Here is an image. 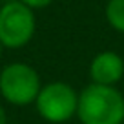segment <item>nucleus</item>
I'll list each match as a JSON object with an SVG mask.
<instances>
[{
    "instance_id": "nucleus-1",
    "label": "nucleus",
    "mask_w": 124,
    "mask_h": 124,
    "mask_svg": "<svg viewBox=\"0 0 124 124\" xmlns=\"http://www.w3.org/2000/svg\"><path fill=\"white\" fill-rule=\"evenodd\" d=\"M77 117L80 124H122L124 95L115 86L91 82L78 93Z\"/></svg>"
},
{
    "instance_id": "nucleus-2",
    "label": "nucleus",
    "mask_w": 124,
    "mask_h": 124,
    "mask_svg": "<svg viewBox=\"0 0 124 124\" xmlns=\"http://www.w3.org/2000/svg\"><path fill=\"white\" fill-rule=\"evenodd\" d=\"M42 82L33 66L26 62H11L0 71V95L13 106H26L35 102Z\"/></svg>"
},
{
    "instance_id": "nucleus-3",
    "label": "nucleus",
    "mask_w": 124,
    "mask_h": 124,
    "mask_svg": "<svg viewBox=\"0 0 124 124\" xmlns=\"http://www.w3.org/2000/svg\"><path fill=\"white\" fill-rule=\"evenodd\" d=\"M37 29L35 11L20 0L0 6V42L9 49H20L33 39Z\"/></svg>"
},
{
    "instance_id": "nucleus-4",
    "label": "nucleus",
    "mask_w": 124,
    "mask_h": 124,
    "mask_svg": "<svg viewBox=\"0 0 124 124\" xmlns=\"http://www.w3.org/2000/svg\"><path fill=\"white\" fill-rule=\"evenodd\" d=\"M78 93L66 82H49L42 86L35 99V108L44 120L51 124H64L77 115Z\"/></svg>"
},
{
    "instance_id": "nucleus-5",
    "label": "nucleus",
    "mask_w": 124,
    "mask_h": 124,
    "mask_svg": "<svg viewBox=\"0 0 124 124\" xmlns=\"http://www.w3.org/2000/svg\"><path fill=\"white\" fill-rule=\"evenodd\" d=\"M89 77L93 84L115 86L124 77V60L115 51H102L95 55L89 64Z\"/></svg>"
},
{
    "instance_id": "nucleus-6",
    "label": "nucleus",
    "mask_w": 124,
    "mask_h": 124,
    "mask_svg": "<svg viewBox=\"0 0 124 124\" xmlns=\"http://www.w3.org/2000/svg\"><path fill=\"white\" fill-rule=\"evenodd\" d=\"M104 13L109 26L124 33V0H108Z\"/></svg>"
},
{
    "instance_id": "nucleus-7",
    "label": "nucleus",
    "mask_w": 124,
    "mask_h": 124,
    "mask_svg": "<svg viewBox=\"0 0 124 124\" xmlns=\"http://www.w3.org/2000/svg\"><path fill=\"white\" fill-rule=\"evenodd\" d=\"M20 2H22V4H26L29 9H33V11H35V9H46L47 6L53 2V0H20Z\"/></svg>"
},
{
    "instance_id": "nucleus-8",
    "label": "nucleus",
    "mask_w": 124,
    "mask_h": 124,
    "mask_svg": "<svg viewBox=\"0 0 124 124\" xmlns=\"http://www.w3.org/2000/svg\"><path fill=\"white\" fill-rule=\"evenodd\" d=\"M0 124H8V113L2 106H0Z\"/></svg>"
},
{
    "instance_id": "nucleus-9",
    "label": "nucleus",
    "mask_w": 124,
    "mask_h": 124,
    "mask_svg": "<svg viewBox=\"0 0 124 124\" xmlns=\"http://www.w3.org/2000/svg\"><path fill=\"white\" fill-rule=\"evenodd\" d=\"M2 51H4V46H2V42H0V57H2Z\"/></svg>"
}]
</instances>
